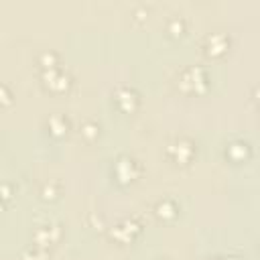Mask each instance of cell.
Returning a JSON list of instances; mask_svg holds the SVG:
<instances>
[{
    "instance_id": "cell-10",
    "label": "cell",
    "mask_w": 260,
    "mask_h": 260,
    "mask_svg": "<svg viewBox=\"0 0 260 260\" xmlns=\"http://www.w3.org/2000/svg\"><path fill=\"white\" fill-rule=\"evenodd\" d=\"M47 126H49V130H51L53 136H65L67 130H69V122H67V118L63 114H53L49 118Z\"/></svg>"
},
{
    "instance_id": "cell-4",
    "label": "cell",
    "mask_w": 260,
    "mask_h": 260,
    "mask_svg": "<svg viewBox=\"0 0 260 260\" xmlns=\"http://www.w3.org/2000/svg\"><path fill=\"white\" fill-rule=\"evenodd\" d=\"M43 83L55 91V93H61V91H67L69 85H71V77L67 71L55 67V69H43Z\"/></svg>"
},
{
    "instance_id": "cell-2",
    "label": "cell",
    "mask_w": 260,
    "mask_h": 260,
    "mask_svg": "<svg viewBox=\"0 0 260 260\" xmlns=\"http://www.w3.org/2000/svg\"><path fill=\"white\" fill-rule=\"evenodd\" d=\"M114 175H116V179L122 183V185H128V183H132V181H136V177L140 175V167H138V162L132 158V156H120L118 160H116V165H114Z\"/></svg>"
},
{
    "instance_id": "cell-13",
    "label": "cell",
    "mask_w": 260,
    "mask_h": 260,
    "mask_svg": "<svg viewBox=\"0 0 260 260\" xmlns=\"http://www.w3.org/2000/svg\"><path fill=\"white\" fill-rule=\"evenodd\" d=\"M39 63L43 65V69H55L57 67V55L51 53V51H45L39 59Z\"/></svg>"
},
{
    "instance_id": "cell-14",
    "label": "cell",
    "mask_w": 260,
    "mask_h": 260,
    "mask_svg": "<svg viewBox=\"0 0 260 260\" xmlns=\"http://www.w3.org/2000/svg\"><path fill=\"white\" fill-rule=\"evenodd\" d=\"M183 30H185V22H183V18L175 16V18L169 20V32H173V35L177 37V35H183Z\"/></svg>"
},
{
    "instance_id": "cell-3",
    "label": "cell",
    "mask_w": 260,
    "mask_h": 260,
    "mask_svg": "<svg viewBox=\"0 0 260 260\" xmlns=\"http://www.w3.org/2000/svg\"><path fill=\"white\" fill-rule=\"evenodd\" d=\"M193 154H195V144H193L189 138H185V136H181V138H177V140H173V142L169 144V156H171L177 165H187V162H191Z\"/></svg>"
},
{
    "instance_id": "cell-18",
    "label": "cell",
    "mask_w": 260,
    "mask_h": 260,
    "mask_svg": "<svg viewBox=\"0 0 260 260\" xmlns=\"http://www.w3.org/2000/svg\"><path fill=\"white\" fill-rule=\"evenodd\" d=\"M223 260H242V258H238V256H228V258H223Z\"/></svg>"
},
{
    "instance_id": "cell-5",
    "label": "cell",
    "mask_w": 260,
    "mask_h": 260,
    "mask_svg": "<svg viewBox=\"0 0 260 260\" xmlns=\"http://www.w3.org/2000/svg\"><path fill=\"white\" fill-rule=\"evenodd\" d=\"M228 47H230V37H228L225 32H221V30H215V32L207 35L205 41H203L205 55H209V57H219V55H223V53L228 51Z\"/></svg>"
},
{
    "instance_id": "cell-8",
    "label": "cell",
    "mask_w": 260,
    "mask_h": 260,
    "mask_svg": "<svg viewBox=\"0 0 260 260\" xmlns=\"http://www.w3.org/2000/svg\"><path fill=\"white\" fill-rule=\"evenodd\" d=\"M61 238V228L57 223H51V225H43L35 232V244L41 246V248H47L51 244H55L57 240Z\"/></svg>"
},
{
    "instance_id": "cell-9",
    "label": "cell",
    "mask_w": 260,
    "mask_h": 260,
    "mask_svg": "<svg viewBox=\"0 0 260 260\" xmlns=\"http://www.w3.org/2000/svg\"><path fill=\"white\" fill-rule=\"evenodd\" d=\"M228 156H230L232 160H236V162L246 160V158L250 156V146H248V142H244V140L232 142V144L228 146Z\"/></svg>"
},
{
    "instance_id": "cell-17",
    "label": "cell",
    "mask_w": 260,
    "mask_h": 260,
    "mask_svg": "<svg viewBox=\"0 0 260 260\" xmlns=\"http://www.w3.org/2000/svg\"><path fill=\"white\" fill-rule=\"evenodd\" d=\"M254 95H256V100L260 102V87H256V91H254Z\"/></svg>"
},
{
    "instance_id": "cell-11",
    "label": "cell",
    "mask_w": 260,
    "mask_h": 260,
    "mask_svg": "<svg viewBox=\"0 0 260 260\" xmlns=\"http://www.w3.org/2000/svg\"><path fill=\"white\" fill-rule=\"evenodd\" d=\"M177 205H175V201H171V199H162V201H158L156 203V207H154V213H156V217H160V219H173L175 215H177Z\"/></svg>"
},
{
    "instance_id": "cell-6",
    "label": "cell",
    "mask_w": 260,
    "mask_h": 260,
    "mask_svg": "<svg viewBox=\"0 0 260 260\" xmlns=\"http://www.w3.org/2000/svg\"><path fill=\"white\" fill-rule=\"evenodd\" d=\"M114 102L118 104V108H120L122 112H128V114H130V112H134V110L138 108V93H136L132 87L122 85V87L116 89Z\"/></svg>"
},
{
    "instance_id": "cell-7",
    "label": "cell",
    "mask_w": 260,
    "mask_h": 260,
    "mask_svg": "<svg viewBox=\"0 0 260 260\" xmlns=\"http://www.w3.org/2000/svg\"><path fill=\"white\" fill-rule=\"evenodd\" d=\"M138 232H140V225H138L136 221L124 219V221H120L118 225H114V230L110 232V236H112L116 242H120V244H128V242L134 240V236H136Z\"/></svg>"
},
{
    "instance_id": "cell-16",
    "label": "cell",
    "mask_w": 260,
    "mask_h": 260,
    "mask_svg": "<svg viewBox=\"0 0 260 260\" xmlns=\"http://www.w3.org/2000/svg\"><path fill=\"white\" fill-rule=\"evenodd\" d=\"M2 95H4V98H2V100H4V104H8V102H10V98H8V89H6V87H2Z\"/></svg>"
},
{
    "instance_id": "cell-1",
    "label": "cell",
    "mask_w": 260,
    "mask_h": 260,
    "mask_svg": "<svg viewBox=\"0 0 260 260\" xmlns=\"http://www.w3.org/2000/svg\"><path fill=\"white\" fill-rule=\"evenodd\" d=\"M179 89L183 93H203L207 89V73L203 67L193 65L181 71L179 75Z\"/></svg>"
},
{
    "instance_id": "cell-12",
    "label": "cell",
    "mask_w": 260,
    "mask_h": 260,
    "mask_svg": "<svg viewBox=\"0 0 260 260\" xmlns=\"http://www.w3.org/2000/svg\"><path fill=\"white\" fill-rule=\"evenodd\" d=\"M49 254H47V248H41V246H32L28 248L24 254H22V260H47Z\"/></svg>"
},
{
    "instance_id": "cell-15",
    "label": "cell",
    "mask_w": 260,
    "mask_h": 260,
    "mask_svg": "<svg viewBox=\"0 0 260 260\" xmlns=\"http://www.w3.org/2000/svg\"><path fill=\"white\" fill-rule=\"evenodd\" d=\"M81 132H83V134H85V136L91 140V138H95V136H98V132H100V126H98V124H85Z\"/></svg>"
}]
</instances>
